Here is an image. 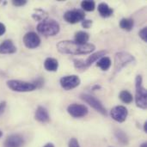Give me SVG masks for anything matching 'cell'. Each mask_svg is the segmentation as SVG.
Segmentation results:
<instances>
[{
    "label": "cell",
    "instance_id": "cell-11",
    "mask_svg": "<svg viewBox=\"0 0 147 147\" xmlns=\"http://www.w3.org/2000/svg\"><path fill=\"white\" fill-rule=\"evenodd\" d=\"M110 115L112 119H114L117 122H124L128 115V110L124 106H116L112 109Z\"/></svg>",
    "mask_w": 147,
    "mask_h": 147
},
{
    "label": "cell",
    "instance_id": "cell-8",
    "mask_svg": "<svg viewBox=\"0 0 147 147\" xmlns=\"http://www.w3.org/2000/svg\"><path fill=\"white\" fill-rule=\"evenodd\" d=\"M59 83H60L61 87L64 90H73L76 87H78L80 84L81 80L76 75H70V76H65V77L61 78L59 80Z\"/></svg>",
    "mask_w": 147,
    "mask_h": 147
},
{
    "label": "cell",
    "instance_id": "cell-26",
    "mask_svg": "<svg viewBox=\"0 0 147 147\" xmlns=\"http://www.w3.org/2000/svg\"><path fill=\"white\" fill-rule=\"evenodd\" d=\"M33 84H34V86H35V88H36V89H39V88H40V87H42V86H43L44 80H43L41 78H37V79H36Z\"/></svg>",
    "mask_w": 147,
    "mask_h": 147
},
{
    "label": "cell",
    "instance_id": "cell-5",
    "mask_svg": "<svg viewBox=\"0 0 147 147\" xmlns=\"http://www.w3.org/2000/svg\"><path fill=\"white\" fill-rule=\"evenodd\" d=\"M106 54H107V51H105V50L98 51L96 53H92L85 61L81 60V59H74L73 60L74 61V65L78 70H85L86 68H88L89 66H90L93 63L96 62L101 58L104 57Z\"/></svg>",
    "mask_w": 147,
    "mask_h": 147
},
{
    "label": "cell",
    "instance_id": "cell-7",
    "mask_svg": "<svg viewBox=\"0 0 147 147\" xmlns=\"http://www.w3.org/2000/svg\"><path fill=\"white\" fill-rule=\"evenodd\" d=\"M80 97H81V99L83 101H84L85 102H87L90 107H92L97 112L101 113L103 115H108L107 110L103 107L102 103L98 99H96V97H94L93 96H90V95H88V94H82L80 96Z\"/></svg>",
    "mask_w": 147,
    "mask_h": 147
},
{
    "label": "cell",
    "instance_id": "cell-22",
    "mask_svg": "<svg viewBox=\"0 0 147 147\" xmlns=\"http://www.w3.org/2000/svg\"><path fill=\"white\" fill-rule=\"evenodd\" d=\"M115 135L116 139L118 140V141H119L121 144H122V145H124V146H126V145L128 144V138H127V134H126L123 131H121V130H117V131L115 133Z\"/></svg>",
    "mask_w": 147,
    "mask_h": 147
},
{
    "label": "cell",
    "instance_id": "cell-19",
    "mask_svg": "<svg viewBox=\"0 0 147 147\" xmlns=\"http://www.w3.org/2000/svg\"><path fill=\"white\" fill-rule=\"evenodd\" d=\"M96 65L100 67L102 71H108L111 66V59L109 57H102L99 60H97Z\"/></svg>",
    "mask_w": 147,
    "mask_h": 147
},
{
    "label": "cell",
    "instance_id": "cell-18",
    "mask_svg": "<svg viewBox=\"0 0 147 147\" xmlns=\"http://www.w3.org/2000/svg\"><path fill=\"white\" fill-rule=\"evenodd\" d=\"M90 35L88 33L84 31H78L75 34V42L80 45H84L87 44L89 41Z\"/></svg>",
    "mask_w": 147,
    "mask_h": 147
},
{
    "label": "cell",
    "instance_id": "cell-31",
    "mask_svg": "<svg viewBox=\"0 0 147 147\" xmlns=\"http://www.w3.org/2000/svg\"><path fill=\"white\" fill-rule=\"evenodd\" d=\"M5 30H6V28H5L4 24L0 22V35H3L5 33Z\"/></svg>",
    "mask_w": 147,
    "mask_h": 147
},
{
    "label": "cell",
    "instance_id": "cell-36",
    "mask_svg": "<svg viewBox=\"0 0 147 147\" xmlns=\"http://www.w3.org/2000/svg\"><path fill=\"white\" fill-rule=\"evenodd\" d=\"M0 3H1V1H0Z\"/></svg>",
    "mask_w": 147,
    "mask_h": 147
},
{
    "label": "cell",
    "instance_id": "cell-21",
    "mask_svg": "<svg viewBox=\"0 0 147 147\" xmlns=\"http://www.w3.org/2000/svg\"><path fill=\"white\" fill-rule=\"evenodd\" d=\"M119 97L121 99V101L126 104H129L131 103L133 101H134V97H133V95L127 91V90H122L121 91L120 95H119Z\"/></svg>",
    "mask_w": 147,
    "mask_h": 147
},
{
    "label": "cell",
    "instance_id": "cell-4",
    "mask_svg": "<svg viewBox=\"0 0 147 147\" xmlns=\"http://www.w3.org/2000/svg\"><path fill=\"white\" fill-rule=\"evenodd\" d=\"M135 61L134 56L127 52H119L115 56L114 75L120 72L125 66Z\"/></svg>",
    "mask_w": 147,
    "mask_h": 147
},
{
    "label": "cell",
    "instance_id": "cell-35",
    "mask_svg": "<svg viewBox=\"0 0 147 147\" xmlns=\"http://www.w3.org/2000/svg\"><path fill=\"white\" fill-rule=\"evenodd\" d=\"M2 136H3V132H2V131L0 130V138H1Z\"/></svg>",
    "mask_w": 147,
    "mask_h": 147
},
{
    "label": "cell",
    "instance_id": "cell-16",
    "mask_svg": "<svg viewBox=\"0 0 147 147\" xmlns=\"http://www.w3.org/2000/svg\"><path fill=\"white\" fill-rule=\"evenodd\" d=\"M98 12L102 17H109L113 15L114 9L110 8L106 3H101L98 4Z\"/></svg>",
    "mask_w": 147,
    "mask_h": 147
},
{
    "label": "cell",
    "instance_id": "cell-24",
    "mask_svg": "<svg viewBox=\"0 0 147 147\" xmlns=\"http://www.w3.org/2000/svg\"><path fill=\"white\" fill-rule=\"evenodd\" d=\"M36 11V14H33V18L35 20V21H44L46 20V18L47 17V13L45 12L43 9H35Z\"/></svg>",
    "mask_w": 147,
    "mask_h": 147
},
{
    "label": "cell",
    "instance_id": "cell-3",
    "mask_svg": "<svg viewBox=\"0 0 147 147\" xmlns=\"http://www.w3.org/2000/svg\"><path fill=\"white\" fill-rule=\"evenodd\" d=\"M59 24L53 19H47L37 25V31L44 36H53L59 32Z\"/></svg>",
    "mask_w": 147,
    "mask_h": 147
},
{
    "label": "cell",
    "instance_id": "cell-13",
    "mask_svg": "<svg viewBox=\"0 0 147 147\" xmlns=\"http://www.w3.org/2000/svg\"><path fill=\"white\" fill-rule=\"evenodd\" d=\"M24 144V140L20 134H11L7 137L4 146L5 147H22Z\"/></svg>",
    "mask_w": 147,
    "mask_h": 147
},
{
    "label": "cell",
    "instance_id": "cell-33",
    "mask_svg": "<svg viewBox=\"0 0 147 147\" xmlns=\"http://www.w3.org/2000/svg\"><path fill=\"white\" fill-rule=\"evenodd\" d=\"M144 131H145V133H147V122L146 121L145 122V124H144Z\"/></svg>",
    "mask_w": 147,
    "mask_h": 147
},
{
    "label": "cell",
    "instance_id": "cell-27",
    "mask_svg": "<svg viewBox=\"0 0 147 147\" xmlns=\"http://www.w3.org/2000/svg\"><path fill=\"white\" fill-rule=\"evenodd\" d=\"M68 147H80L78 141L77 140V139L75 138H71V140L69 141V145Z\"/></svg>",
    "mask_w": 147,
    "mask_h": 147
},
{
    "label": "cell",
    "instance_id": "cell-9",
    "mask_svg": "<svg viewBox=\"0 0 147 147\" xmlns=\"http://www.w3.org/2000/svg\"><path fill=\"white\" fill-rule=\"evenodd\" d=\"M84 17H85V14L81 9L68 10L64 15V19L67 22L71 24H75L79 22H82L83 20H84Z\"/></svg>",
    "mask_w": 147,
    "mask_h": 147
},
{
    "label": "cell",
    "instance_id": "cell-6",
    "mask_svg": "<svg viewBox=\"0 0 147 147\" xmlns=\"http://www.w3.org/2000/svg\"><path fill=\"white\" fill-rule=\"evenodd\" d=\"M7 86L13 91L16 92H30L34 90L36 88L33 83H28L21 80H9L7 82Z\"/></svg>",
    "mask_w": 147,
    "mask_h": 147
},
{
    "label": "cell",
    "instance_id": "cell-30",
    "mask_svg": "<svg viewBox=\"0 0 147 147\" xmlns=\"http://www.w3.org/2000/svg\"><path fill=\"white\" fill-rule=\"evenodd\" d=\"M5 108H6V102H2L0 103V116L3 114Z\"/></svg>",
    "mask_w": 147,
    "mask_h": 147
},
{
    "label": "cell",
    "instance_id": "cell-32",
    "mask_svg": "<svg viewBox=\"0 0 147 147\" xmlns=\"http://www.w3.org/2000/svg\"><path fill=\"white\" fill-rule=\"evenodd\" d=\"M43 147H54V145L53 143H47V144H46Z\"/></svg>",
    "mask_w": 147,
    "mask_h": 147
},
{
    "label": "cell",
    "instance_id": "cell-34",
    "mask_svg": "<svg viewBox=\"0 0 147 147\" xmlns=\"http://www.w3.org/2000/svg\"><path fill=\"white\" fill-rule=\"evenodd\" d=\"M140 147H147V144L146 142H145V143H143L141 146H140Z\"/></svg>",
    "mask_w": 147,
    "mask_h": 147
},
{
    "label": "cell",
    "instance_id": "cell-20",
    "mask_svg": "<svg viewBox=\"0 0 147 147\" xmlns=\"http://www.w3.org/2000/svg\"><path fill=\"white\" fill-rule=\"evenodd\" d=\"M134 22L131 18H123L120 22V27L126 31H131L134 28Z\"/></svg>",
    "mask_w": 147,
    "mask_h": 147
},
{
    "label": "cell",
    "instance_id": "cell-25",
    "mask_svg": "<svg viewBox=\"0 0 147 147\" xmlns=\"http://www.w3.org/2000/svg\"><path fill=\"white\" fill-rule=\"evenodd\" d=\"M139 34H140V38L145 41V42H147V28L146 27L143 28L140 31Z\"/></svg>",
    "mask_w": 147,
    "mask_h": 147
},
{
    "label": "cell",
    "instance_id": "cell-28",
    "mask_svg": "<svg viewBox=\"0 0 147 147\" xmlns=\"http://www.w3.org/2000/svg\"><path fill=\"white\" fill-rule=\"evenodd\" d=\"M92 21L91 20H83L82 21V26L84 28H90L92 25Z\"/></svg>",
    "mask_w": 147,
    "mask_h": 147
},
{
    "label": "cell",
    "instance_id": "cell-17",
    "mask_svg": "<svg viewBox=\"0 0 147 147\" xmlns=\"http://www.w3.org/2000/svg\"><path fill=\"white\" fill-rule=\"evenodd\" d=\"M44 67L48 71H56L59 68V62L56 59L47 58L44 62Z\"/></svg>",
    "mask_w": 147,
    "mask_h": 147
},
{
    "label": "cell",
    "instance_id": "cell-1",
    "mask_svg": "<svg viewBox=\"0 0 147 147\" xmlns=\"http://www.w3.org/2000/svg\"><path fill=\"white\" fill-rule=\"evenodd\" d=\"M57 49L59 53L64 54L78 55L90 53L96 49V47L91 43L80 45L72 40H61L57 44Z\"/></svg>",
    "mask_w": 147,
    "mask_h": 147
},
{
    "label": "cell",
    "instance_id": "cell-2",
    "mask_svg": "<svg viewBox=\"0 0 147 147\" xmlns=\"http://www.w3.org/2000/svg\"><path fill=\"white\" fill-rule=\"evenodd\" d=\"M135 102L137 107L146 109L147 107V91L143 86V79L141 75H138L135 79Z\"/></svg>",
    "mask_w": 147,
    "mask_h": 147
},
{
    "label": "cell",
    "instance_id": "cell-14",
    "mask_svg": "<svg viewBox=\"0 0 147 147\" xmlns=\"http://www.w3.org/2000/svg\"><path fill=\"white\" fill-rule=\"evenodd\" d=\"M34 118L37 121L40 122V123H43V124H46V123H48L50 121V116H49V114L47 112V110L42 107V106H39L35 111V114H34Z\"/></svg>",
    "mask_w": 147,
    "mask_h": 147
},
{
    "label": "cell",
    "instance_id": "cell-15",
    "mask_svg": "<svg viewBox=\"0 0 147 147\" xmlns=\"http://www.w3.org/2000/svg\"><path fill=\"white\" fill-rule=\"evenodd\" d=\"M16 52V47L11 40H5L0 45V53L9 54Z\"/></svg>",
    "mask_w": 147,
    "mask_h": 147
},
{
    "label": "cell",
    "instance_id": "cell-29",
    "mask_svg": "<svg viewBox=\"0 0 147 147\" xmlns=\"http://www.w3.org/2000/svg\"><path fill=\"white\" fill-rule=\"evenodd\" d=\"M27 1L26 0H13L12 1V3L15 5V6H23L24 4H26Z\"/></svg>",
    "mask_w": 147,
    "mask_h": 147
},
{
    "label": "cell",
    "instance_id": "cell-10",
    "mask_svg": "<svg viewBox=\"0 0 147 147\" xmlns=\"http://www.w3.org/2000/svg\"><path fill=\"white\" fill-rule=\"evenodd\" d=\"M67 112L74 118H81V117H84L85 115H87L89 110H88V108L84 105L72 103L68 106Z\"/></svg>",
    "mask_w": 147,
    "mask_h": 147
},
{
    "label": "cell",
    "instance_id": "cell-12",
    "mask_svg": "<svg viewBox=\"0 0 147 147\" xmlns=\"http://www.w3.org/2000/svg\"><path fill=\"white\" fill-rule=\"evenodd\" d=\"M23 43L26 47L29 49L36 48L40 44V39L39 35L34 32H28L23 37Z\"/></svg>",
    "mask_w": 147,
    "mask_h": 147
},
{
    "label": "cell",
    "instance_id": "cell-23",
    "mask_svg": "<svg viewBox=\"0 0 147 147\" xmlns=\"http://www.w3.org/2000/svg\"><path fill=\"white\" fill-rule=\"evenodd\" d=\"M81 7L85 11H93L96 7V3L94 1L84 0L81 3Z\"/></svg>",
    "mask_w": 147,
    "mask_h": 147
}]
</instances>
